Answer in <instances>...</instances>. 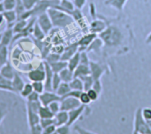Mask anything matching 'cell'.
<instances>
[{
	"instance_id": "1",
	"label": "cell",
	"mask_w": 151,
	"mask_h": 134,
	"mask_svg": "<svg viewBox=\"0 0 151 134\" xmlns=\"http://www.w3.org/2000/svg\"><path fill=\"white\" fill-rule=\"evenodd\" d=\"M98 37L102 39L104 42V45L111 48L119 47L124 39V35L122 31L119 29V27L114 25L107 26V27L98 34Z\"/></svg>"
},
{
	"instance_id": "2",
	"label": "cell",
	"mask_w": 151,
	"mask_h": 134,
	"mask_svg": "<svg viewBox=\"0 0 151 134\" xmlns=\"http://www.w3.org/2000/svg\"><path fill=\"white\" fill-rule=\"evenodd\" d=\"M47 12L50 16L53 27H60V28L66 27L72 25L74 21L73 17L69 13L60 11L54 7L50 8L47 11Z\"/></svg>"
},
{
	"instance_id": "3",
	"label": "cell",
	"mask_w": 151,
	"mask_h": 134,
	"mask_svg": "<svg viewBox=\"0 0 151 134\" xmlns=\"http://www.w3.org/2000/svg\"><path fill=\"white\" fill-rule=\"evenodd\" d=\"M134 132L139 134H151V128L142 114V108H138L134 113Z\"/></svg>"
},
{
	"instance_id": "4",
	"label": "cell",
	"mask_w": 151,
	"mask_h": 134,
	"mask_svg": "<svg viewBox=\"0 0 151 134\" xmlns=\"http://www.w3.org/2000/svg\"><path fill=\"white\" fill-rule=\"evenodd\" d=\"M27 79L31 82H36V81H44L45 80V68H44V62L42 61L40 63V64L35 68L30 70L27 74Z\"/></svg>"
},
{
	"instance_id": "5",
	"label": "cell",
	"mask_w": 151,
	"mask_h": 134,
	"mask_svg": "<svg viewBox=\"0 0 151 134\" xmlns=\"http://www.w3.org/2000/svg\"><path fill=\"white\" fill-rule=\"evenodd\" d=\"M36 22L41 27L45 34H48L53 28L52 22L50 19L48 12H43L36 17Z\"/></svg>"
},
{
	"instance_id": "6",
	"label": "cell",
	"mask_w": 151,
	"mask_h": 134,
	"mask_svg": "<svg viewBox=\"0 0 151 134\" xmlns=\"http://www.w3.org/2000/svg\"><path fill=\"white\" fill-rule=\"evenodd\" d=\"M82 104L81 103L80 100L75 97H65L60 100V108H61V110H64V111L68 112L72 110L77 109Z\"/></svg>"
},
{
	"instance_id": "7",
	"label": "cell",
	"mask_w": 151,
	"mask_h": 134,
	"mask_svg": "<svg viewBox=\"0 0 151 134\" xmlns=\"http://www.w3.org/2000/svg\"><path fill=\"white\" fill-rule=\"evenodd\" d=\"M89 67H90V75L92 76L94 80H101L102 76L106 72V66H104L99 63L91 61V60L89 63Z\"/></svg>"
},
{
	"instance_id": "8",
	"label": "cell",
	"mask_w": 151,
	"mask_h": 134,
	"mask_svg": "<svg viewBox=\"0 0 151 134\" xmlns=\"http://www.w3.org/2000/svg\"><path fill=\"white\" fill-rule=\"evenodd\" d=\"M88 106L86 105H81L80 107H78L77 109L72 110L70 111H68V122L67 125L69 126H72L77 120H79V118L81 117V115L86 111Z\"/></svg>"
},
{
	"instance_id": "9",
	"label": "cell",
	"mask_w": 151,
	"mask_h": 134,
	"mask_svg": "<svg viewBox=\"0 0 151 134\" xmlns=\"http://www.w3.org/2000/svg\"><path fill=\"white\" fill-rule=\"evenodd\" d=\"M60 100L61 97L53 91H44L40 95V102L42 106H49L51 102Z\"/></svg>"
},
{
	"instance_id": "10",
	"label": "cell",
	"mask_w": 151,
	"mask_h": 134,
	"mask_svg": "<svg viewBox=\"0 0 151 134\" xmlns=\"http://www.w3.org/2000/svg\"><path fill=\"white\" fill-rule=\"evenodd\" d=\"M79 51V44L78 42H74L67 46L64 49L61 54V60L62 61H68L72 57H73Z\"/></svg>"
},
{
	"instance_id": "11",
	"label": "cell",
	"mask_w": 151,
	"mask_h": 134,
	"mask_svg": "<svg viewBox=\"0 0 151 134\" xmlns=\"http://www.w3.org/2000/svg\"><path fill=\"white\" fill-rule=\"evenodd\" d=\"M43 62H44V68H45V80L43 81L45 91H53L52 90V78L54 75V72L52 69L50 68V64L46 61H43Z\"/></svg>"
},
{
	"instance_id": "12",
	"label": "cell",
	"mask_w": 151,
	"mask_h": 134,
	"mask_svg": "<svg viewBox=\"0 0 151 134\" xmlns=\"http://www.w3.org/2000/svg\"><path fill=\"white\" fill-rule=\"evenodd\" d=\"M17 72L15 71L13 65L8 61L5 64L0 66V75L7 80H12Z\"/></svg>"
},
{
	"instance_id": "13",
	"label": "cell",
	"mask_w": 151,
	"mask_h": 134,
	"mask_svg": "<svg viewBox=\"0 0 151 134\" xmlns=\"http://www.w3.org/2000/svg\"><path fill=\"white\" fill-rule=\"evenodd\" d=\"M96 38V34H94V33H90V34H88L86 35H84L79 42H78V44H79V51H86L88 47L90 45V43Z\"/></svg>"
},
{
	"instance_id": "14",
	"label": "cell",
	"mask_w": 151,
	"mask_h": 134,
	"mask_svg": "<svg viewBox=\"0 0 151 134\" xmlns=\"http://www.w3.org/2000/svg\"><path fill=\"white\" fill-rule=\"evenodd\" d=\"M106 27H107V25H106V23L104 20L96 19H94L91 22L90 27H89V31H90V33H94V34H99Z\"/></svg>"
},
{
	"instance_id": "15",
	"label": "cell",
	"mask_w": 151,
	"mask_h": 134,
	"mask_svg": "<svg viewBox=\"0 0 151 134\" xmlns=\"http://www.w3.org/2000/svg\"><path fill=\"white\" fill-rule=\"evenodd\" d=\"M25 85V82L23 80V79L20 77L19 73L17 72L13 77V79L12 80V89H13V92L14 94H19L20 93L21 89L23 88Z\"/></svg>"
},
{
	"instance_id": "16",
	"label": "cell",
	"mask_w": 151,
	"mask_h": 134,
	"mask_svg": "<svg viewBox=\"0 0 151 134\" xmlns=\"http://www.w3.org/2000/svg\"><path fill=\"white\" fill-rule=\"evenodd\" d=\"M26 110H27V124H28V126L31 127V126H34L35 125H38L40 124V117L38 115V113L31 110L28 107L26 106Z\"/></svg>"
},
{
	"instance_id": "17",
	"label": "cell",
	"mask_w": 151,
	"mask_h": 134,
	"mask_svg": "<svg viewBox=\"0 0 151 134\" xmlns=\"http://www.w3.org/2000/svg\"><path fill=\"white\" fill-rule=\"evenodd\" d=\"M54 8H57L60 11L67 12L69 14L75 9L74 4L72 0H60L59 4H57L56 6H54Z\"/></svg>"
},
{
	"instance_id": "18",
	"label": "cell",
	"mask_w": 151,
	"mask_h": 134,
	"mask_svg": "<svg viewBox=\"0 0 151 134\" xmlns=\"http://www.w3.org/2000/svg\"><path fill=\"white\" fill-rule=\"evenodd\" d=\"M13 36H14V33H13L12 27H6V29L2 33L1 45L9 46L10 44H12Z\"/></svg>"
},
{
	"instance_id": "19",
	"label": "cell",
	"mask_w": 151,
	"mask_h": 134,
	"mask_svg": "<svg viewBox=\"0 0 151 134\" xmlns=\"http://www.w3.org/2000/svg\"><path fill=\"white\" fill-rule=\"evenodd\" d=\"M4 18V21L6 22L7 27H12L13 25L15 24V22L17 21V13L15 11V10H12V11H4L3 12Z\"/></svg>"
},
{
	"instance_id": "20",
	"label": "cell",
	"mask_w": 151,
	"mask_h": 134,
	"mask_svg": "<svg viewBox=\"0 0 151 134\" xmlns=\"http://www.w3.org/2000/svg\"><path fill=\"white\" fill-rule=\"evenodd\" d=\"M68 112L60 110L54 116V121H55V126H60L63 125H67L68 122Z\"/></svg>"
},
{
	"instance_id": "21",
	"label": "cell",
	"mask_w": 151,
	"mask_h": 134,
	"mask_svg": "<svg viewBox=\"0 0 151 134\" xmlns=\"http://www.w3.org/2000/svg\"><path fill=\"white\" fill-rule=\"evenodd\" d=\"M127 1L128 0H104V4L106 6H110L119 11H122Z\"/></svg>"
},
{
	"instance_id": "22",
	"label": "cell",
	"mask_w": 151,
	"mask_h": 134,
	"mask_svg": "<svg viewBox=\"0 0 151 134\" xmlns=\"http://www.w3.org/2000/svg\"><path fill=\"white\" fill-rule=\"evenodd\" d=\"M90 74V67L87 64H80L77 68L73 71V77L74 78H81L86 75Z\"/></svg>"
},
{
	"instance_id": "23",
	"label": "cell",
	"mask_w": 151,
	"mask_h": 134,
	"mask_svg": "<svg viewBox=\"0 0 151 134\" xmlns=\"http://www.w3.org/2000/svg\"><path fill=\"white\" fill-rule=\"evenodd\" d=\"M104 45V42L102 41V39L100 37H96L91 43L90 45L88 47L87 49V52H89V51H95V52H99L102 49V46Z\"/></svg>"
},
{
	"instance_id": "24",
	"label": "cell",
	"mask_w": 151,
	"mask_h": 134,
	"mask_svg": "<svg viewBox=\"0 0 151 134\" xmlns=\"http://www.w3.org/2000/svg\"><path fill=\"white\" fill-rule=\"evenodd\" d=\"M58 74L60 76V79H61L62 82L70 83L73 80V79L74 78L73 77V72L71 71L68 67H66L64 70H62Z\"/></svg>"
},
{
	"instance_id": "25",
	"label": "cell",
	"mask_w": 151,
	"mask_h": 134,
	"mask_svg": "<svg viewBox=\"0 0 151 134\" xmlns=\"http://www.w3.org/2000/svg\"><path fill=\"white\" fill-rule=\"evenodd\" d=\"M49 64H50V66L52 69L54 73H59L62 70H64L65 68L67 67V62L62 61V60H58L57 62H53V63H50Z\"/></svg>"
},
{
	"instance_id": "26",
	"label": "cell",
	"mask_w": 151,
	"mask_h": 134,
	"mask_svg": "<svg viewBox=\"0 0 151 134\" xmlns=\"http://www.w3.org/2000/svg\"><path fill=\"white\" fill-rule=\"evenodd\" d=\"M27 23H28V19H18L12 27L14 34L22 32L27 26Z\"/></svg>"
},
{
	"instance_id": "27",
	"label": "cell",
	"mask_w": 151,
	"mask_h": 134,
	"mask_svg": "<svg viewBox=\"0 0 151 134\" xmlns=\"http://www.w3.org/2000/svg\"><path fill=\"white\" fill-rule=\"evenodd\" d=\"M71 90H72V89H71V87H70L69 83L62 82V83L59 85V87L57 88V90L55 91V93H56L58 96H60V97L62 98V97H64L65 95H66Z\"/></svg>"
},
{
	"instance_id": "28",
	"label": "cell",
	"mask_w": 151,
	"mask_h": 134,
	"mask_svg": "<svg viewBox=\"0 0 151 134\" xmlns=\"http://www.w3.org/2000/svg\"><path fill=\"white\" fill-rule=\"evenodd\" d=\"M80 56H81V53L80 51H78L73 57H72L68 61H67V67L71 70V71H74L77 66L80 64Z\"/></svg>"
},
{
	"instance_id": "29",
	"label": "cell",
	"mask_w": 151,
	"mask_h": 134,
	"mask_svg": "<svg viewBox=\"0 0 151 134\" xmlns=\"http://www.w3.org/2000/svg\"><path fill=\"white\" fill-rule=\"evenodd\" d=\"M0 90L10 92V93H14L12 87V80H7L0 75Z\"/></svg>"
},
{
	"instance_id": "30",
	"label": "cell",
	"mask_w": 151,
	"mask_h": 134,
	"mask_svg": "<svg viewBox=\"0 0 151 134\" xmlns=\"http://www.w3.org/2000/svg\"><path fill=\"white\" fill-rule=\"evenodd\" d=\"M32 34H33V36H34L35 39L39 40V41H42V40L45 38V35H46V34H44V32L42 31V29L41 28V27L38 25L37 22H35V26H34Z\"/></svg>"
},
{
	"instance_id": "31",
	"label": "cell",
	"mask_w": 151,
	"mask_h": 134,
	"mask_svg": "<svg viewBox=\"0 0 151 134\" xmlns=\"http://www.w3.org/2000/svg\"><path fill=\"white\" fill-rule=\"evenodd\" d=\"M9 49L8 46L0 45V66L5 64L8 62Z\"/></svg>"
},
{
	"instance_id": "32",
	"label": "cell",
	"mask_w": 151,
	"mask_h": 134,
	"mask_svg": "<svg viewBox=\"0 0 151 134\" xmlns=\"http://www.w3.org/2000/svg\"><path fill=\"white\" fill-rule=\"evenodd\" d=\"M38 115L40 118H53L55 116L48 106H42L38 111Z\"/></svg>"
},
{
	"instance_id": "33",
	"label": "cell",
	"mask_w": 151,
	"mask_h": 134,
	"mask_svg": "<svg viewBox=\"0 0 151 134\" xmlns=\"http://www.w3.org/2000/svg\"><path fill=\"white\" fill-rule=\"evenodd\" d=\"M80 79L83 82V88H84L83 91H88V90L92 88V86H93V83H94V79L92 78V76L90 74L83 76V77H81Z\"/></svg>"
},
{
	"instance_id": "34",
	"label": "cell",
	"mask_w": 151,
	"mask_h": 134,
	"mask_svg": "<svg viewBox=\"0 0 151 134\" xmlns=\"http://www.w3.org/2000/svg\"><path fill=\"white\" fill-rule=\"evenodd\" d=\"M72 90H79L83 91V82L80 78H73V80L69 83Z\"/></svg>"
},
{
	"instance_id": "35",
	"label": "cell",
	"mask_w": 151,
	"mask_h": 134,
	"mask_svg": "<svg viewBox=\"0 0 151 134\" xmlns=\"http://www.w3.org/2000/svg\"><path fill=\"white\" fill-rule=\"evenodd\" d=\"M34 91L33 87H32V83H25L23 88L21 89L19 95L23 98V99H27V96Z\"/></svg>"
},
{
	"instance_id": "36",
	"label": "cell",
	"mask_w": 151,
	"mask_h": 134,
	"mask_svg": "<svg viewBox=\"0 0 151 134\" xmlns=\"http://www.w3.org/2000/svg\"><path fill=\"white\" fill-rule=\"evenodd\" d=\"M58 60H61V55L52 51V52H50L48 54V56L45 57V59L43 61H46L47 63L50 64V63H53V62H57Z\"/></svg>"
},
{
	"instance_id": "37",
	"label": "cell",
	"mask_w": 151,
	"mask_h": 134,
	"mask_svg": "<svg viewBox=\"0 0 151 134\" xmlns=\"http://www.w3.org/2000/svg\"><path fill=\"white\" fill-rule=\"evenodd\" d=\"M32 87L35 92L38 94H42L45 91V87L44 83L42 81H36V82H32Z\"/></svg>"
},
{
	"instance_id": "38",
	"label": "cell",
	"mask_w": 151,
	"mask_h": 134,
	"mask_svg": "<svg viewBox=\"0 0 151 134\" xmlns=\"http://www.w3.org/2000/svg\"><path fill=\"white\" fill-rule=\"evenodd\" d=\"M15 11L17 13V20L19 19V17L22 15V13H24L26 11L24 5H23V2L22 0H16V7H15Z\"/></svg>"
},
{
	"instance_id": "39",
	"label": "cell",
	"mask_w": 151,
	"mask_h": 134,
	"mask_svg": "<svg viewBox=\"0 0 151 134\" xmlns=\"http://www.w3.org/2000/svg\"><path fill=\"white\" fill-rule=\"evenodd\" d=\"M26 106L28 107L31 110H33V111L38 113L40 108H41L42 105V103H41L40 101H37V102H26Z\"/></svg>"
},
{
	"instance_id": "40",
	"label": "cell",
	"mask_w": 151,
	"mask_h": 134,
	"mask_svg": "<svg viewBox=\"0 0 151 134\" xmlns=\"http://www.w3.org/2000/svg\"><path fill=\"white\" fill-rule=\"evenodd\" d=\"M79 100H80V102H81V103L82 105H86V106H88L91 103V102H92L86 91H82L81 92V95L79 97Z\"/></svg>"
},
{
	"instance_id": "41",
	"label": "cell",
	"mask_w": 151,
	"mask_h": 134,
	"mask_svg": "<svg viewBox=\"0 0 151 134\" xmlns=\"http://www.w3.org/2000/svg\"><path fill=\"white\" fill-rule=\"evenodd\" d=\"M4 11H12L15 10L16 7V0H2Z\"/></svg>"
},
{
	"instance_id": "42",
	"label": "cell",
	"mask_w": 151,
	"mask_h": 134,
	"mask_svg": "<svg viewBox=\"0 0 151 134\" xmlns=\"http://www.w3.org/2000/svg\"><path fill=\"white\" fill-rule=\"evenodd\" d=\"M9 110H8V106L5 102H0V125L4 119V118L7 116Z\"/></svg>"
},
{
	"instance_id": "43",
	"label": "cell",
	"mask_w": 151,
	"mask_h": 134,
	"mask_svg": "<svg viewBox=\"0 0 151 134\" xmlns=\"http://www.w3.org/2000/svg\"><path fill=\"white\" fill-rule=\"evenodd\" d=\"M62 83V80L60 79V76L58 73H54L53 78H52V90L53 92H55L57 90V88L59 87V85Z\"/></svg>"
},
{
	"instance_id": "44",
	"label": "cell",
	"mask_w": 151,
	"mask_h": 134,
	"mask_svg": "<svg viewBox=\"0 0 151 134\" xmlns=\"http://www.w3.org/2000/svg\"><path fill=\"white\" fill-rule=\"evenodd\" d=\"M39 1L40 0H22L23 5H24V8H25L26 11L32 10Z\"/></svg>"
},
{
	"instance_id": "45",
	"label": "cell",
	"mask_w": 151,
	"mask_h": 134,
	"mask_svg": "<svg viewBox=\"0 0 151 134\" xmlns=\"http://www.w3.org/2000/svg\"><path fill=\"white\" fill-rule=\"evenodd\" d=\"M40 125L42 126V128H46L49 127L50 125H55V121H54V118H41L40 120Z\"/></svg>"
},
{
	"instance_id": "46",
	"label": "cell",
	"mask_w": 151,
	"mask_h": 134,
	"mask_svg": "<svg viewBox=\"0 0 151 134\" xmlns=\"http://www.w3.org/2000/svg\"><path fill=\"white\" fill-rule=\"evenodd\" d=\"M50 110H51V112L56 115L58 112H59L61 110V108H60V101H56V102H51L49 106Z\"/></svg>"
},
{
	"instance_id": "47",
	"label": "cell",
	"mask_w": 151,
	"mask_h": 134,
	"mask_svg": "<svg viewBox=\"0 0 151 134\" xmlns=\"http://www.w3.org/2000/svg\"><path fill=\"white\" fill-rule=\"evenodd\" d=\"M56 131L58 134H71V126H69L68 125H63L58 126L56 128Z\"/></svg>"
},
{
	"instance_id": "48",
	"label": "cell",
	"mask_w": 151,
	"mask_h": 134,
	"mask_svg": "<svg viewBox=\"0 0 151 134\" xmlns=\"http://www.w3.org/2000/svg\"><path fill=\"white\" fill-rule=\"evenodd\" d=\"M80 53H81V56H80V64L89 65L90 60H89V57H88V55L87 51H81Z\"/></svg>"
},
{
	"instance_id": "49",
	"label": "cell",
	"mask_w": 151,
	"mask_h": 134,
	"mask_svg": "<svg viewBox=\"0 0 151 134\" xmlns=\"http://www.w3.org/2000/svg\"><path fill=\"white\" fill-rule=\"evenodd\" d=\"M92 88L100 95L103 92V85H102V82L100 80H94V83H93V86H92Z\"/></svg>"
},
{
	"instance_id": "50",
	"label": "cell",
	"mask_w": 151,
	"mask_h": 134,
	"mask_svg": "<svg viewBox=\"0 0 151 134\" xmlns=\"http://www.w3.org/2000/svg\"><path fill=\"white\" fill-rule=\"evenodd\" d=\"M142 114L143 118L146 121H151V108L147 107V108L142 109Z\"/></svg>"
},
{
	"instance_id": "51",
	"label": "cell",
	"mask_w": 151,
	"mask_h": 134,
	"mask_svg": "<svg viewBox=\"0 0 151 134\" xmlns=\"http://www.w3.org/2000/svg\"><path fill=\"white\" fill-rule=\"evenodd\" d=\"M26 100H27V102H37V101H40V94L33 91L27 96V98Z\"/></svg>"
},
{
	"instance_id": "52",
	"label": "cell",
	"mask_w": 151,
	"mask_h": 134,
	"mask_svg": "<svg viewBox=\"0 0 151 134\" xmlns=\"http://www.w3.org/2000/svg\"><path fill=\"white\" fill-rule=\"evenodd\" d=\"M86 92L88 93V96H89V98H90V100H91L92 102L97 101V99H98V97H99V95H98L93 88H91V89H89V90H88V91H86Z\"/></svg>"
},
{
	"instance_id": "53",
	"label": "cell",
	"mask_w": 151,
	"mask_h": 134,
	"mask_svg": "<svg viewBox=\"0 0 151 134\" xmlns=\"http://www.w3.org/2000/svg\"><path fill=\"white\" fill-rule=\"evenodd\" d=\"M29 129H30V134H42V128L40 125V124L31 126L29 127Z\"/></svg>"
},
{
	"instance_id": "54",
	"label": "cell",
	"mask_w": 151,
	"mask_h": 134,
	"mask_svg": "<svg viewBox=\"0 0 151 134\" xmlns=\"http://www.w3.org/2000/svg\"><path fill=\"white\" fill-rule=\"evenodd\" d=\"M73 3L74 7L76 9L81 10L85 6V4L87 3V0H73Z\"/></svg>"
},
{
	"instance_id": "55",
	"label": "cell",
	"mask_w": 151,
	"mask_h": 134,
	"mask_svg": "<svg viewBox=\"0 0 151 134\" xmlns=\"http://www.w3.org/2000/svg\"><path fill=\"white\" fill-rule=\"evenodd\" d=\"M74 131L77 133V134H96L94 133H92V132H90V131H88V130L79 126V125H75L74 126Z\"/></svg>"
},
{
	"instance_id": "56",
	"label": "cell",
	"mask_w": 151,
	"mask_h": 134,
	"mask_svg": "<svg viewBox=\"0 0 151 134\" xmlns=\"http://www.w3.org/2000/svg\"><path fill=\"white\" fill-rule=\"evenodd\" d=\"M56 126L55 125H50L49 127H46V128H43L42 129V134H51L53 132L56 131Z\"/></svg>"
},
{
	"instance_id": "57",
	"label": "cell",
	"mask_w": 151,
	"mask_h": 134,
	"mask_svg": "<svg viewBox=\"0 0 151 134\" xmlns=\"http://www.w3.org/2000/svg\"><path fill=\"white\" fill-rule=\"evenodd\" d=\"M89 11H90V14L93 17V19H96V6H95V4L93 3H91L89 4Z\"/></svg>"
},
{
	"instance_id": "58",
	"label": "cell",
	"mask_w": 151,
	"mask_h": 134,
	"mask_svg": "<svg viewBox=\"0 0 151 134\" xmlns=\"http://www.w3.org/2000/svg\"><path fill=\"white\" fill-rule=\"evenodd\" d=\"M145 42H146V43H148V44H151V32L149 34V35L147 36Z\"/></svg>"
},
{
	"instance_id": "59",
	"label": "cell",
	"mask_w": 151,
	"mask_h": 134,
	"mask_svg": "<svg viewBox=\"0 0 151 134\" xmlns=\"http://www.w3.org/2000/svg\"><path fill=\"white\" fill-rule=\"evenodd\" d=\"M4 18L3 12H0V26L4 23Z\"/></svg>"
},
{
	"instance_id": "60",
	"label": "cell",
	"mask_w": 151,
	"mask_h": 134,
	"mask_svg": "<svg viewBox=\"0 0 151 134\" xmlns=\"http://www.w3.org/2000/svg\"><path fill=\"white\" fill-rule=\"evenodd\" d=\"M4 8L3 5V2L0 1V12H4Z\"/></svg>"
},
{
	"instance_id": "61",
	"label": "cell",
	"mask_w": 151,
	"mask_h": 134,
	"mask_svg": "<svg viewBox=\"0 0 151 134\" xmlns=\"http://www.w3.org/2000/svg\"><path fill=\"white\" fill-rule=\"evenodd\" d=\"M1 37H2V33H0V45H1Z\"/></svg>"
},
{
	"instance_id": "62",
	"label": "cell",
	"mask_w": 151,
	"mask_h": 134,
	"mask_svg": "<svg viewBox=\"0 0 151 134\" xmlns=\"http://www.w3.org/2000/svg\"><path fill=\"white\" fill-rule=\"evenodd\" d=\"M51 134H58V132H57V131H55V132H53Z\"/></svg>"
},
{
	"instance_id": "63",
	"label": "cell",
	"mask_w": 151,
	"mask_h": 134,
	"mask_svg": "<svg viewBox=\"0 0 151 134\" xmlns=\"http://www.w3.org/2000/svg\"><path fill=\"white\" fill-rule=\"evenodd\" d=\"M72 1H73V0H72Z\"/></svg>"
}]
</instances>
